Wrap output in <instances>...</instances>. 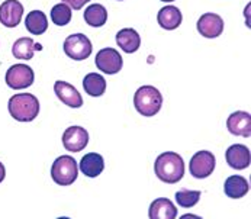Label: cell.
<instances>
[{"label":"cell","instance_id":"1","mask_svg":"<svg viewBox=\"0 0 251 219\" xmlns=\"http://www.w3.org/2000/svg\"><path fill=\"white\" fill-rule=\"evenodd\" d=\"M154 171L161 182L175 184L184 176V161L177 152H163L155 160Z\"/></svg>","mask_w":251,"mask_h":219},{"label":"cell","instance_id":"2","mask_svg":"<svg viewBox=\"0 0 251 219\" xmlns=\"http://www.w3.org/2000/svg\"><path fill=\"white\" fill-rule=\"evenodd\" d=\"M9 113L19 122H31L39 113V102L31 93H18L9 99Z\"/></svg>","mask_w":251,"mask_h":219},{"label":"cell","instance_id":"3","mask_svg":"<svg viewBox=\"0 0 251 219\" xmlns=\"http://www.w3.org/2000/svg\"><path fill=\"white\" fill-rule=\"evenodd\" d=\"M163 105V96L158 89L152 86H143L134 95V106L137 112L143 116L157 115Z\"/></svg>","mask_w":251,"mask_h":219},{"label":"cell","instance_id":"4","mask_svg":"<svg viewBox=\"0 0 251 219\" xmlns=\"http://www.w3.org/2000/svg\"><path fill=\"white\" fill-rule=\"evenodd\" d=\"M78 167L77 161L72 155H61L58 157L51 167V177L60 186H70L77 180Z\"/></svg>","mask_w":251,"mask_h":219},{"label":"cell","instance_id":"5","mask_svg":"<svg viewBox=\"0 0 251 219\" xmlns=\"http://www.w3.org/2000/svg\"><path fill=\"white\" fill-rule=\"evenodd\" d=\"M64 52L74 61H83L90 57L93 47L90 39L83 34H73L64 41Z\"/></svg>","mask_w":251,"mask_h":219},{"label":"cell","instance_id":"6","mask_svg":"<svg viewBox=\"0 0 251 219\" xmlns=\"http://www.w3.org/2000/svg\"><path fill=\"white\" fill-rule=\"evenodd\" d=\"M215 166V155L211 151H199L192 157L189 170L195 179H206L214 173Z\"/></svg>","mask_w":251,"mask_h":219},{"label":"cell","instance_id":"7","mask_svg":"<svg viewBox=\"0 0 251 219\" xmlns=\"http://www.w3.org/2000/svg\"><path fill=\"white\" fill-rule=\"evenodd\" d=\"M34 78H35L34 70L25 64H15L6 72V84L15 90H21L32 86Z\"/></svg>","mask_w":251,"mask_h":219},{"label":"cell","instance_id":"8","mask_svg":"<svg viewBox=\"0 0 251 219\" xmlns=\"http://www.w3.org/2000/svg\"><path fill=\"white\" fill-rule=\"evenodd\" d=\"M124 60L113 48H103L96 54V67L102 73L116 74L122 70Z\"/></svg>","mask_w":251,"mask_h":219},{"label":"cell","instance_id":"9","mask_svg":"<svg viewBox=\"0 0 251 219\" xmlns=\"http://www.w3.org/2000/svg\"><path fill=\"white\" fill-rule=\"evenodd\" d=\"M24 6L18 0H6L0 4V22L6 28H15L21 24Z\"/></svg>","mask_w":251,"mask_h":219},{"label":"cell","instance_id":"10","mask_svg":"<svg viewBox=\"0 0 251 219\" xmlns=\"http://www.w3.org/2000/svg\"><path fill=\"white\" fill-rule=\"evenodd\" d=\"M89 144V132L81 126H70L63 134V146L67 151L80 152Z\"/></svg>","mask_w":251,"mask_h":219},{"label":"cell","instance_id":"11","mask_svg":"<svg viewBox=\"0 0 251 219\" xmlns=\"http://www.w3.org/2000/svg\"><path fill=\"white\" fill-rule=\"evenodd\" d=\"M226 128L232 135L249 138L251 135V116L249 112L237 110L226 119Z\"/></svg>","mask_w":251,"mask_h":219},{"label":"cell","instance_id":"12","mask_svg":"<svg viewBox=\"0 0 251 219\" xmlns=\"http://www.w3.org/2000/svg\"><path fill=\"white\" fill-rule=\"evenodd\" d=\"M198 31L202 37L216 38L224 31V21L216 13H203L198 21Z\"/></svg>","mask_w":251,"mask_h":219},{"label":"cell","instance_id":"13","mask_svg":"<svg viewBox=\"0 0 251 219\" xmlns=\"http://www.w3.org/2000/svg\"><path fill=\"white\" fill-rule=\"evenodd\" d=\"M54 92H55L57 97H58L64 105H67V106H70V108H74V109L83 106V97H81V95L77 92V89H75L74 86L69 84L67 81H63V80L55 81V84H54Z\"/></svg>","mask_w":251,"mask_h":219},{"label":"cell","instance_id":"14","mask_svg":"<svg viewBox=\"0 0 251 219\" xmlns=\"http://www.w3.org/2000/svg\"><path fill=\"white\" fill-rule=\"evenodd\" d=\"M225 160L229 167L235 170H244L250 166V149L243 144H234L226 149Z\"/></svg>","mask_w":251,"mask_h":219},{"label":"cell","instance_id":"15","mask_svg":"<svg viewBox=\"0 0 251 219\" xmlns=\"http://www.w3.org/2000/svg\"><path fill=\"white\" fill-rule=\"evenodd\" d=\"M148 217L151 219H175L177 217V209L170 199L160 197L151 203Z\"/></svg>","mask_w":251,"mask_h":219},{"label":"cell","instance_id":"16","mask_svg":"<svg viewBox=\"0 0 251 219\" xmlns=\"http://www.w3.org/2000/svg\"><path fill=\"white\" fill-rule=\"evenodd\" d=\"M103 169H105L103 157L98 152H89L83 155L80 161V170L87 177H98L99 174H102Z\"/></svg>","mask_w":251,"mask_h":219},{"label":"cell","instance_id":"17","mask_svg":"<svg viewBox=\"0 0 251 219\" xmlns=\"http://www.w3.org/2000/svg\"><path fill=\"white\" fill-rule=\"evenodd\" d=\"M116 42H118V47H121L122 51H125L128 54H132V52L140 49L141 37L138 35V32L135 29L125 28V29H121L116 34Z\"/></svg>","mask_w":251,"mask_h":219},{"label":"cell","instance_id":"18","mask_svg":"<svg viewBox=\"0 0 251 219\" xmlns=\"http://www.w3.org/2000/svg\"><path fill=\"white\" fill-rule=\"evenodd\" d=\"M181 12L176 6H166L163 9H160L158 15H157V21L160 24V26L166 31H173L176 28H179L181 24Z\"/></svg>","mask_w":251,"mask_h":219},{"label":"cell","instance_id":"19","mask_svg":"<svg viewBox=\"0 0 251 219\" xmlns=\"http://www.w3.org/2000/svg\"><path fill=\"white\" fill-rule=\"evenodd\" d=\"M250 190L249 182L243 176H231L225 180L224 192L231 199H240L244 197Z\"/></svg>","mask_w":251,"mask_h":219},{"label":"cell","instance_id":"20","mask_svg":"<svg viewBox=\"0 0 251 219\" xmlns=\"http://www.w3.org/2000/svg\"><path fill=\"white\" fill-rule=\"evenodd\" d=\"M25 28L32 35H42L48 29L47 15L41 10H32L25 18Z\"/></svg>","mask_w":251,"mask_h":219},{"label":"cell","instance_id":"21","mask_svg":"<svg viewBox=\"0 0 251 219\" xmlns=\"http://www.w3.org/2000/svg\"><path fill=\"white\" fill-rule=\"evenodd\" d=\"M84 21L87 25L95 26V28H100L106 24L108 21V10L105 6L95 3L90 4L86 10H84Z\"/></svg>","mask_w":251,"mask_h":219},{"label":"cell","instance_id":"22","mask_svg":"<svg viewBox=\"0 0 251 219\" xmlns=\"http://www.w3.org/2000/svg\"><path fill=\"white\" fill-rule=\"evenodd\" d=\"M84 92L93 97H99L106 92V80L98 73H89L83 78Z\"/></svg>","mask_w":251,"mask_h":219},{"label":"cell","instance_id":"23","mask_svg":"<svg viewBox=\"0 0 251 219\" xmlns=\"http://www.w3.org/2000/svg\"><path fill=\"white\" fill-rule=\"evenodd\" d=\"M35 52V42L32 38H19L13 47L12 54L18 60H31Z\"/></svg>","mask_w":251,"mask_h":219},{"label":"cell","instance_id":"24","mask_svg":"<svg viewBox=\"0 0 251 219\" xmlns=\"http://www.w3.org/2000/svg\"><path fill=\"white\" fill-rule=\"evenodd\" d=\"M51 21L57 26H66L72 21V7L66 3H58L51 9Z\"/></svg>","mask_w":251,"mask_h":219},{"label":"cell","instance_id":"25","mask_svg":"<svg viewBox=\"0 0 251 219\" xmlns=\"http://www.w3.org/2000/svg\"><path fill=\"white\" fill-rule=\"evenodd\" d=\"M176 202L177 205L181 208H193L199 199H201V192L199 190H187V189H183L176 192Z\"/></svg>","mask_w":251,"mask_h":219},{"label":"cell","instance_id":"26","mask_svg":"<svg viewBox=\"0 0 251 219\" xmlns=\"http://www.w3.org/2000/svg\"><path fill=\"white\" fill-rule=\"evenodd\" d=\"M90 0H63V3L69 4L74 10H80L84 4H87Z\"/></svg>","mask_w":251,"mask_h":219},{"label":"cell","instance_id":"27","mask_svg":"<svg viewBox=\"0 0 251 219\" xmlns=\"http://www.w3.org/2000/svg\"><path fill=\"white\" fill-rule=\"evenodd\" d=\"M4 177H6V170H4V166L0 163V183L4 180Z\"/></svg>","mask_w":251,"mask_h":219},{"label":"cell","instance_id":"28","mask_svg":"<svg viewBox=\"0 0 251 219\" xmlns=\"http://www.w3.org/2000/svg\"><path fill=\"white\" fill-rule=\"evenodd\" d=\"M161 1H175V0H161Z\"/></svg>","mask_w":251,"mask_h":219},{"label":"cell","instance_id":"29","mask_svg":"<svg viewBox=\"0 0 251 219\" xmlns=\"http://www.w3.org/2000/svg\"><path fill=\"white\" fill-rule=\"evenodd\" d=\"M118 1H121V0H118Z\"/></svg>","mask_w":251,"mask_h":219}]
</instances>
